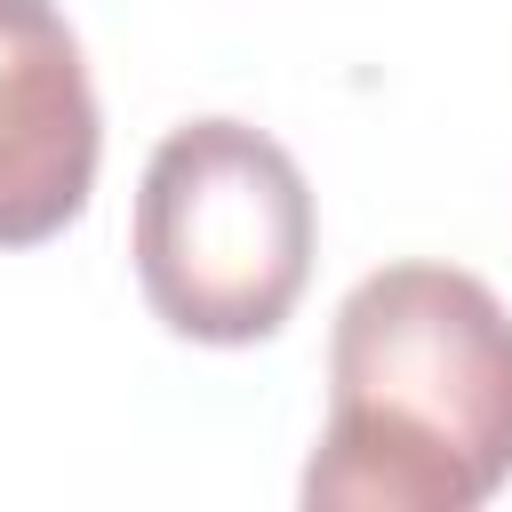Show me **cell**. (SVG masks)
Instances as JSON below:
<instances>
[{
	"label": "cell",
	"instance_id": "obj_1",
	"mask_svg": "<svg viewBox=\"0 0 512 512\" xmlns=\"http://www.w3.org/2000/svg\"><path fill=\"white\" fill-rule=\"evenodd\" d=\"M512 480V312L456 264L368 272L328 328L312 512H480Z\"/></svg>",
	"mask_w": 512,
	"mask_h": 512
},
{
	"label": "cell",
	"instance_id": "obj_3",
	"mask_svg": "<svg viewBox=\"0 0 512 512\" xmlns=\"http://www.w3.org/2000/svg\"><path fill=\"white\" fill-rule=\"evenodd\" d=\"M104 160L96 88L56 0H0V248L56 240Z\"/></svg>",
	"mask_w": 512,
	"mask_h": 512
},
{
	"label": "cell",
	"instance_id": "obj_2",
	"mask_svg": "<svg viewBox=\"0 0 512 512\" xmlns=\"http://www.w3.org/2000/svg\"><path fill=\"white\" fill-rule=\"evenodd\" d=\"M312 184L248 120H184L136 184V280L192 344H264L312 280Z\"/></svg>",
	"mask_w": 512,
	"mask_h": 512
}]
</instances>
